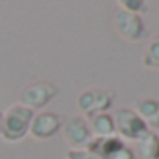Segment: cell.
<instances>
[{"label":"cell","mask_w":159,"mask_h":159,"mask_svg":"<svg viewBox=\"0 0 159 159\" xmlns=\"http://www.w3.org/2000/svg\"><path fill=\"white\" fill-rule=\"evenodd\" d=\"M34 111L21 105V103H13L10 105L4 112H2V137L8 142H17L23 140L28 135L32 118H34Z\"/></svg>","instance_id":"1"},{"label":"cell","mask_w":159,"mask_h":159,"mask_svg":"<svg viewBox=\"0 0 159 159\" xmlns=\"http://www.w3.org/2000/svg\"><path fill=\"white\" fill-rule=\"evenodd\" d=\"M86 150L98 159H135L133 148L125 144L118 135L111 137H94Z\"/></svg>","instance_id":"2"},{"label":"cell","mask_w":159,"mask_h":159,"mask_svg":"<svg viewBox=\"0 0 159 159\" xmlns=\"http://www.w3.org/2000/svg\"><path fill=\"white\" fill-rule=\"evenodd\" d=\"M114 118V129H116V135L122 139V140H131V142H137L144 133H148L150 129L146 127V124L142 122V118L129 107H124V109H118L116 114L112 116Z\"/></svg>","instance_id":"3"},{"label":"cell","mask_w":159,"mask_h":159,"mask_svg":"<svg viewBox=\"0 0 159 159\" xmlns=\"http://www.w3.org/2000/svg\"><path fill=\"white\" fill-rule=\"evenodd\" d=\"M58 94V88L54 83L51 81H34L28 86H25V90L21 92V105L32 109V111H39L43 107H47Z\"/></svg>","instance_id":"4"},{"label":"cell","mask_w":159,"mask_h":159,"mask_svg":"<svg viewBox=\"0 0 159 159\" xmlns=\"http://www.w3.org/2000/svg\"><path fill=\"white\" fill-rule=\"evenodd\" d=\"M62 133H64L66 142L69 144V150H86V146L94 139L90 124L83 116L67 118L66 124L62 125Z\"/></svg>","instance_id":"5"},{"label":"cell","mask_w":159,"mask_h":159,"mask_svg":"<svg viewBox=\"0 0 159 159\" xmlns=\"http://www.w3.org/2000/svg\"><path fill=\"white\" fill-rule=\"evenodd\" d=\"M112 101H114V96L111 92L101 88H92V90H84L77 98V107L83 114L94 116L99 112H109V109L112 107Z\"/></svg>","instance_id":"6"},{"label":"cell","mask_w":159,"mask_h":159,"mask_svg":"<svg viewBox=\"0 0 159 159\" xmlns=\"http://www.w3.org/2000/svg\"><path fill=\"white\" fill-rule=\"evenodd\" d=\"M114 28L125 41H139L146 34L142 17L125 10H118L114 13Z\"/></svg>","instance_id":"7"},{"label":"cell","mask_w":159,"mask_h":159,"mask_svg":"<svg viewBox=\"0 0 159 159\" xmlns=\"http://www.w3.org/2000/svg\"><path fill=\"white\" fill-rule=\"evenodd\" d=\"M60 129H62L60 116L56 112H52V111H41V112L34 114L28 135H32L38 140H47V139L54 137Z\"/></svg>","instance_id":"8"},{"label":"cell","mask_w":159,"mask_h":159,"mask_svg":"<svg viewBox=\"0 0 159 159\" xmlns=\"http://www.w3.org/2000/svg\"><path fill=\"white\" fill-rule=\"evenodd\" d=\"M133 111L142 118V122L146 124L150 131H155V133L159 131V99L142 98L135 103Z\"/></svg>","instance_id":"9"},{"label":"cell","mask_w":159,"mask_h":159,"mask_svg":"<svg viewBox=\"0 0 159 159\" xmlns=\"http://www.w3.org/2000/svg\"><path fill=\"white\" fill-rule=\"evenodd\" d=\"M159 152V133L148 131L135 142V159H155Z\"/></svg>","instance_id":"10"},{"label":"cell","mask_w":159,"mask_h":159,"mask_svg":"<svg viewBox=\"0 0 159 159\" xmlns=\"http://www.w3.org/2000/svg\"><path fill=\"white\" fill-rule=\"evenodd\" d=\"M88 124H90V129H92L94 137H111V135H116L114 118L109 112H99V114L90 116Z\"/></svg>","instance_id":"11"},{"label":"cell","mask_w":159,"mask_h":159,"mask_svg":"<svg viewBox=\"0 0 159 159\" xmlns=\"http://www.w3.org/2000/svg\"><path fill=\"white\" fill-rule=\"evenodd\" d=\"M142 66L150 69H159V34H155L144 49Z\"/></svg>","instance_id":"12"},{"label":"cell","mask_w":159,"mask_h":159,"mask_svg":"<svg viewBox=\"0 0 159 159\" xmlns=\"http://www.w3.org/2000/svg\"><path fill=\"white\" fill-rule=\"evenodd\" d=\"M144 8H146V2H142V0H124L122 2V10L137 13V15H140L144 11Z\"/></svg>","instance_id":"13"},{"label":"cell","mask_w":159,"mask_h":159,"mask_svg":"<svg viewBox=\"0 0 159 159\" xmlns=\"http://www.w3.org/2000/svg\"><path fill=\"white\" fill-rule=\"evenodd\" d=\"M66 159H98V157L92 155L88 150H67Z\"/></svg>","instance_id":"14"},{"label":"cell","mask_w":159,"mask_h":159,"mask_svg":"<svg viewBox=\"0 0 159 159\" xmlns=\"http://www.w3.org/2000/svg\"><path fill=\"white\" fill-rule=\"evenodd\" d=\"M0 135H2V112H0Z\"/></svg>","instance_id":"15"}]
</instances>
